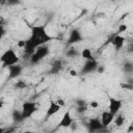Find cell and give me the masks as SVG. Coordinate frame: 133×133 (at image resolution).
I'll return each mask as SVG.
<instances>
[{"label":"cell","mask_w":133,"mask_h":133,"mask_svg":"<svg viewBox=\"0 0 133 133\" xmlns=\"http://www.w3.org/2000/svg\"><path fill=\"white\" fill-rule=\"evenodd\" d=\"M52 39L53 37L46 30V25H30V36L26 39L24 51L30 56L38 47L46 45Z\"/></svg>","instance_id":"6da1fadb"},{"label":"cell","mask_w":133,"mask_h":133,"mask_svg":"<svg viewBox=\"0 0 133 133\" xmlns=\"http://www.w3.org/2000/svg\"><path fill=\"white\" fill-rule=\"evenodd\" d=\"M0 60H1V63H2V68H8L9 65L19 63L20 58H19L18 54L15 52V50L7 49L5 52L2 53V55L0 57Z\"/></svg>","instance_id":"7a4b0ae2"},{"label":"cell","mask_w":133,"mask_h":133,"mask_svg":"<svg viewBox=\"0 0 133 133\" xmlns=\"http://www.w3.org/2000/svg\"><path fill=\"white\" fill-rule=\"evenodd\" d=\"M50 50H49V47L46 46V45H43L41 47H38L33 54H31L29 56V61L31 64H35L37 62H39L41 60H43L48 54H49Z\"/></svg>","instance_id":"3957f363"},{"label":"cell","mask_w":133,"mask_h":133,"mask_svg":"<svg viewBox=\"0 0 133 133\" xmlns=\"http://www.w3.org/2000/svg\"><path fill=\"white\" fill-rule=\"evenodd\" d=\"M21 110H22V114H23L24 119H27V118L31 117L38 110V107H37V104L33 101H25L22 104Z\"/></svg>","instance_id":"277c9868"},{"label":"cell","mask_w":133,"mask_h":133,"mask_svg":"<svg viewBox=\"0 0 133 133\" xmlns=\"http://www.w3.org/2000/svg\"><path fill=\"white\" fill-rule=\"evenodd\" d=\"M99 66V63L98 61L94 58V59H88V60H85L81 71H80V74L82 75H86V74H90V73H94L97 71V68Z\"/></svg>","instance_id":"5b68a950"},{"label":"cell","mask_w":133,"mask_h":133,"mask_svg":"<svg viewBox=\"0 0 133 133\" xmlns=\"http://www.w3.org/2000/svg\"><path fill=\"white\" fill-rule=\"evenodd\" d=\"M83 41V36H82V33L81 31L78 29V28H73L71 31H70V34H69V38L66 41V45L68 46H72L74 44H77V43H80Z\"/></svg>","instance_id":"8992f818"},{"label":"cell","mask_w":133,"mask_h":133,"mask_svg":"<svg viewBox=\"0 0 133 133\" xmlns=\"http://www.w3.org/2000/svg\"><path fill=\"white\" fill-rule=\"evenodd\" d=\"M122 106H123V101L122 100L115 99V98H112V97L108 98V108H109V111L111 113H113L114 115H116L119 112Z\"/></svg>","instance_id":"52a82bcc"},{"label":"cell","mask_w":133,"mask_h":133,"mask_svg":"<svg viewBox=\"0 0 133 133\" xmlns=\"http://www.w3.org/2000/svg\"><path fill=\"white\" fill-rule=\"evenodd\" d=\"M61 107H62V106H61L58 102H56V101H54V100H50L49 106H48L47 111H46V118H49V117H51L52 115H54V114H56L57 112H59V110H60Z\"/></svg>","instance_id":"ba28073f"},{"label":"cell","mask_w":133,"mask_h":133,"mask_svg":"<svg viewBox=\"0 0 133 133\" xmlns=\"http://www.w3.org/2000/svg\"><path fill=\"white\" fill-rule=\"evenodd\" d=\"M87 126L89 128V131H101L105 129L104 125L102 124V121L100 117H91L89 118Z\"/></svg>","instance_id":"9c48e42d"},{"label":"cell","mask_w":133,"mask_h":133,"mask_svg":"<svg viewBox=\"0 0 133 133\" xmlns=\"http://www.w3.org/2000/svg\"><path fill=\"white\" fill-rule=\"evenodd\" d=\"M125 41H126V38H125L123 35H121V34H118V33H115V34L110 38L109 43L112 44V46L114 47V49H115L116 51H119V50L124 47Z\"/></svg>","instance_id":"30bf717a"},{"label":"cell","mask_w":133,"mask_h":133,"mask_svg":"<svg viewBox=\"0 0 133 133\" xmlns=\"http://www.w3.org/2000/svg\"><path fill=\"white\" fill-rule=\"evenodd\" d=\"M7 70H8V78L9 79H16L17 77H19L22 74L23 68L19 63H17V64L9 65L7 68Z\"/></svg>","instance_id":"8fae6325"},{"label":"cell","mask_w":133,"mask_h":133,"mask_svg":"<svg viewBox=\"0 0 133 133\" xmlns=\"http://www.w3.org/2000/svg\"><path fill=\"white\" fill-rule=\"evenodd\" d=\"M73 123H74V119H73L70 111H66V112L63 113V115H62V117H61V119H60V122L58 124V127L69 128V127H71L73 125Z\"/></svg>","instance_id":"7c38bea8"},{"label":"cell","mask_w":133,"mask_h":133,"mask_svg":"<svg viewBox=\"0 0 133 133\" xmlns=\"http://www.w3.org/2000/svg\"><path fill=\"white\" fill-rule=\"evenodd\" d=\"M114 114L111 113L109 110H104L101 114V121H102V124L104 125V127H108L114 119Z\"/></svg>","instance_id":"4fadbf2b"},{"label":"cell","mask_w":133,"mask_h":133,"mask_svg":"<svg viewBox=\"0 0 133 133\" xmlns=\"http://www.w3.org/2000/svg\"><path fill=\"white\" fill-rule=\"evenodd\" d=\"M62 68H63L62 61L57 59V60H55V61L52 63L51 69H50V71H49V74H51V75H56V74H58V73L62 70Z\"/></svg>","instance_id":"5bb4252c"},{"label":"cell","mask_w":133,"mask_h":133,"mask_svg":"<svg viewBox=\"0 0 133 133\" xmlns=\"http://www.w3.org/2000/svg\"><path fill=\"white\" fill-rule=\"evenodd\" d=\"M11 116H12V119L15 123H20L22 121H24V117H23V114H22V110H18V109H15L11 113Z\"/></svg>","instance_id":"9a60e30c"},{"label":"cell","mask_w":133,"mask_h":133,"mask_svg":"<svg viewBox=\"0 0 133 133\" xmlns=\"http://www.w3.org/2000/svg\"><path fill=\"white\" fill-rule=\"evenodd\" d=\"M65 56L66 57H70V58H75V57L80 56V52L77 49H75L74 47H71L70 49H68L65 51Z\"/></svg>","instance_id":"2e32d148"},{"label":"cell","mask_w":133,"mask_h":133,"mask_svg":"<svg viewBox=\"0 0 133 133\" xmlns=\"http://www.w3.org/2000/svg\"><path fill=\"white\" fill-rule=\"evenodd\" d=\"M80 56L82 58H84L85 60H88V59H94V56L91 54V51L89 48H84L81 52H80Z\"/></svg>","instance_id":"e0dca14e"},{"label":"cell","mask_w":133,"mask_h":133,"mask_svg":"<svg viewBox=\"0 0 133 133\" xmlns=\"http://www.w3.org/2000/svg\"><path fill=\"white\" fill-rule=\"evenodd\" d=\"M113 122H114V125H115L116 127H122V126L124 125V123H125V116H124L122 113H117V114L114 116Z\"/></svg>","instance_id":"ac0fdd59"},{"label":"cell","mask_w":133,"mask_h":133,"mask_svg":"<svg viewBox=\"0 0 133 133\" xmlns=\"http://www.w3.org/2000/svg\"><path fill=\"white\" fill-rule=\"evenodd\" d=\"M123 71L126 74H133V62L132 61H126L123 64Z\"/></svg>","instance_id":"d6986e66"},{"label":"cell","mask_w":133,"mask_h":133,"mask_svg":"<svg viewBox=\"0 0 133 133\" xmlns=\"http://www.w3.org/2000/svg\"><path fill=\"white\" fill-rule=\"evenodd\" d=\"M14 87L17 88V89H25L27 87V83L25 81H23V80H19V81H17L15 83Z\"/></svg>","instance_id":"ffe728a7"},{"label":"cell","mask_w":133,"mask_h":133,"mask_svg":"<svg viewBox=\"0 0 133 133\" xmlns=\"http://www.w3.org/2000/svg\"><path fill=\"white\" fill-rule=\"evenodd\" d=\"M121 87H122V88H124V89L133 90V83H129V82H126V83H121Z\"/></svg>","instance_id":"44dd1931"},{"label":"cell","mask_w":133,"mask_h":133,"mask_svg":"<svg viewBox=\"0 0 133 133\" xmlns=\"http://www.w3.org/2000/svg\"><path fill=\"white\" fill-rule=\"evenodd\" d=\"M127 29H128V25H127V24H121V25H118L117 33L121 34V33H123V32L127 31Z\"/></svg>","instance_id":"7402d4cb"},{"label":"cell","mask_w":133,"mask_h":133,"mask_svg":"<svg viewBox=\"0 0 133 133\" xmlns=\"http://www.w3.org/2000/svg\"><path fill=\"white\" fill-rule=\"evenodd\" d=\"M21 4V0H7V4L8 6H15V5H19Z\"/></svg>","instance_id":"603a6c76"},{"label":"cell","mask_w":133,"mask_h":133,"mask_svg":"<svg viewBox=\"0 0 133 133\" xmlns=\"http://www.w3.org/2000/svg\"><path fill=\"white\" fill-rule=\"evenodd\" d=\"M76 111H77L78 113H84L85 111H87V106H86V105H85V106H77Z\"/></svg>","instance_id":"cb8c5ba5"},{"label":"cell","mask_w":133,"mask_h":133,"mask_svg":"<svg viewBox=\"0 0 133 133\" xmlns=\"http://www.w3.org/2000/svg\"><path fill=\"white\" fill-rule=\"evenodd\" d=\"M75 102H76V105L77 106H85L86 105V102L83 99H77Z\"/></svg>","instance_id":"d4e9b609"},{"label":"cell","mask_w":133,"mask_h":133,"mask_svg":"<svg viewBox=\"0 0 133 133\" xmlns=\"http://www.w3.org/2000/svg\"><path fill=\"white\" fill-rule=\"evenodd\" d=\"M25 44H26V39H20V41L18 42V46H19L20 48H23V49H24V47H25Z\"/></svg>","instance_id":"484cf974"},{"label":"cell","mask_w":133,"mask_h":133,"mask_svg":"<svg viewBox=\"0 0 133 133\" xmlns=\"http://www.w3.org/2000/svg\"><path fill=\"white\" fill-rule=\"evenodd\" d=\"M97 72H98L99 74H103V73L105 72V66H104V65H99V66L97 68Z\"/></svg>","instance_id":"4316f807"},{"label":"cell","mask_w":133,"mask_h":133,"mask_svg":"<svg viewBox=\"0 0 133 133\" xmlns=\"http://www.w3.org/2000/svg\"><path fill=\"white\" fill-rule=\"evenodd\" d=\"M89 106H90L91 108H98V107H99V103H98L97 101H91V102L89 103Z\"/></svg>","instance_id":"83f0119b"},{"label":"cell","mask_w":133,"mask_h":133,"mask_svg":"<svg viewBox=\"0 0 133 133\" xmlns=\"http://www.w3.org/2000/svg\"><path fill=\"white\" fill-rule=\"evenodd\" d=\"M72 77H76V76H78V72L76 71V70H74V69H72V70H70V73H69Z\"/></svg>","instance_id":"f1b7e54d"},{"label":"cell","mask_w":133,"mask_h":133,"mask_svg":"<svg viewBox=\"0 0 133 133\" xmlns=\"http://www.w3.org/2000/svg\"><path fill=\"white\" fill-rule=\"evenodd\" d=\"M0 29H1V37L4 36L5 34V29H4V25H0Z\"/></svg>","instance_id":"f546056e"},{"label":"cell","mask_w":133,"mask_h":133,"mask_svg":"<svg viewBox=\"0 0 133 133\" xmlns=\"http://www.w3.org/2000/svg\"><path fill=\"white\" fill-rule=\"evenodd\" d=\"M129 52H133V42L130 44V46H129Z\"/></svg>","instance_id":"4dcf8cb0"},{"label":"cell","mask_w":133,"mask_h":133,"mask_svg":"<svg viewBox=\"0 0 133 133\" xmlns=\"http://www.w3.org/2000/svg\"><path fill=\"white\" fill-rule=\"evenodd\" d=\"M0 3H1V5H5V4H7V0H0Z\"/></svg>","instance_id":"1f68e13d"},{"label":"cell","mask_w":133,"mask_h":133,"mask_svg":"<svg viewBox=\"0 0 133 133\" xmlns=\"http://www.w3.org/2000/svg\"><path fill=\"white\" fill-rule=\"evenodd\" d=\"M57 102H58V103H59L61 106H63V105H64V102H63L61 99H58V101H57Z\"/></svg>","instance_id":"d6a6232c"},{"label":"cell","mask_w":133,"mask_h":133,"mask_svg":"<svg viewBox=\"0 0 133 133\" xmlns=\"http://www.w3.org/2000/svg\"><path fill=\"white\" fill-rule=\"evenodd\" d=\"M109 1H111V2H114V1H116V0H109Z\"/></svg>","instance_id":"836d02e7"},{"label":"cell","mask_w":133,"mask_h":133,"mask_svg":"<svg viewBox=\"0 0 133 133\" xmlns=\"http://www.w3.org/2000/svg\"><path fill=\"white\" fill-rule=\"evenodd\" d=\"M131 125H132V126H133V121H132V123H131Z\"/></svg>","instance_id":"e575fe53"}]
</instances>
